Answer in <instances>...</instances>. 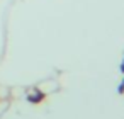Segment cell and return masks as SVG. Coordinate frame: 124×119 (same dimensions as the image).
I'll use <instances>...</instances> for the list:
<instances>
[{"label":"cell","mask_w":124,"mask_h":119,"mask_svg":"<svg viewBox=\"0 0 124 119\" xmlns=\"http://www.w3.org/2000/svg\"><path fill=\"white\" fill-rule=\"evenodd\" d=\"M44 99H46V94H44V92H41L39 88H36L32 94H29V95H27V100H29L31 104H41Z\"/></svg>","instance_id":"cell-1"},{"label":"cell","mask_w":124,"mask_h":119,"mask_svg":"<svg viewBox=\"0 0 124 119\" xmlns=\"http://www.w3.org/2000/svg\"><path fill=\"white\" fill-rule=\"evenodd\" d=\"M119 94H124V87H122V83L119 85Z\"/></svg>","instance_id":"cell-2"},{"label":"cell","mask_w":124,"mask_h":119,"mask_svg":"<svg viewBox=\"0 0 124 119\" xmlns=\"http://www.w3.org/2000/svg\"><path fill=\"white\" fill-rule=\"evenodd\" d=\"M121 71L124 73V60H122V63H121Z\"/></svg>","instance_id":"cell-3"},{"label":"cell","mask_w":124,"mask_h":119,"mask_svg":"<svg viewBox=\"0 0 124 119\" xmlns=\"http://www.w3.org/2000/svg\"><path fill=\"white\" fill-rule=\"evenodd\" d=\"M122 87H124V80H122Z\"/></svg>","instance_id":"cell-4"}]
</instances>
